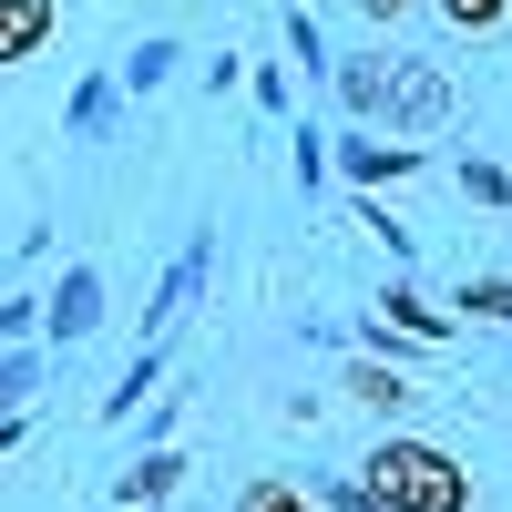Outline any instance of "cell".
<instances>
[{
  "instance_id": "1",
  "label": "cell",
  "mask_w": 512,
  "mask_h": 512,
  "mask_svg": "<svg viewBox=\"0 0 512 512\" xmlns=\"http://www.w3.org/2000/svg\"><path fill=\"white\" fill-rule=\"evenodd\" d=\"M359 482L390 502V512H472V472H461L441 441H379L359 461Z\"/></svg>"
},
{
  "instance_id": "2",
  "label": "cell",
  "mask_w": 512,
  "mask_h": 512,
  "mask_svg": "<svg viewBox=\"0 0 512 512\" xmlns=\"http://www.w3.org/2000/svg\"><path fill=\"white\" fill-rule=\"evenodd\" d=\"M52 31H62V0H0V72L31 62Z\"/></svg>"
},
{
  "instance_id": "3",
  "label": "cell",
  "mask_w": 512,
  "mask_h": 512,
  "mask_svg": "<svg viewBox=\"0 0 512 512\" xmlns=\"http://www.w3.org/2000/svg\"><path fill=\"white\" fill-rule=\"evenodd\" d=\"M175 482H185V461H175V451H154V461H134V472H123V502L144 512V502H164Z\"/></svg>"
},
{
  "instance_id": "4",
  "label": "cell",
  "mask_w": 512,
  "mask_h": 512,
  "mask_svg": "<svg viewBox=\"0 0 512 512\" xmlns=\"http://www.w3.org/2000/svg\"><path fill=\"white\" fill-rule=\"evenodd\" d=\"M349 400H369V410H400V400H410V379H400V369H379V359H359V369H349Z\"/></svg>"
},
{
  "instance_id": "5",
  "label": "cell",
  "mask_w": 512,
  "mask_h": 512,
  "mask_svg": "<svg viewBox=\"0 0 512 512\" xmlns=\"http://www.w3.org/2000/svg\"><path fill=\"white\" fill-rule=\"evenodd\" d=\"M93 318H103V308H93V277H62V308H52V328H62V338H82Z\"/></svg>"
},
{
  "instance_id": "6",
  "label": "cell",
  "mask_w": 512,
  "mask_h": 512,
  "mask_svg": "<svg viewBox=\"0 0 512 512\" xmlns=\"http://www.w3.org/2000/svg\"><path fill=\"white\" fill-rule=\"evenodd\" d=\"M461 308L492 318V328H512V277H472V287H461Z\"/></svg>"
},
{
  "instance_id": "7",
  "label": "cell",
  "mask_w": 512,
  "mask_h": 512,
  "mask_svg": "<svg viewBox=\"0 0 512 512\" xmlns=\"http://www.w3.org/2000/svg\"><path fill=\"white\" fill-rule=\"evenodd\" d=\"M502 11H512V0H441L451 31H502Z\"/></svg>"
},
{
  "instance_id": "8",
  "label": "cell",
  "mask_w": 512,
  "mask_h": 512,
  "mask_svg": "<svg viewBox=\"0 0 512 512\" xmlns=\"http://www.w3.org/2000/svg\"><path fill=\"white\" fill-rule=\"evenodd\" d=\"M349 164H359V175H410L420 154H410V144H349Z\"/></svg>"
},
{
  "instance_id": "9",
  "label": "cell",
  "mask_w": 512,
  "mask_h": 512,
  "mask_svg": "<svg viewBox=\"0 0 512 512\" xmlns=\"http://www.w3.org/2000/svg\"><path fill=\"white\" fill-rule=\"evenodd\" d=\"M390 318H400L410 338H451V318H441V308H420V297H390Z\"/></svg>"
},
{
  "instance_id": "10",
  "label": "cell",
  "mask_w": 512,
  "mask_h": 512,
  "mask_svg": "<svg viewBox=\"0 0 512 512\" xmlns=\"http://www.w3.org/2000/svg\"><path fill=\"white\" fill-rule=\"evenodd\" d=\"M236 512H318V502H308V492H287V482H256Z\"/></svg>"
},
{
  "instance_id": "11",
  "label": "cell",
  "mask_w": 512,
  "mask_h": 512,
  "mask_svg": "<svg viewBox=\"0 0 512 512\" xmlns=\"http://www.w3.org/2000/svg\"><path fill=\"white\" fill-rule=\"evenodd\" d=\"M359 11H369V21H400V11H410V0H359Z\"/></svg>"
}]
</instances>
